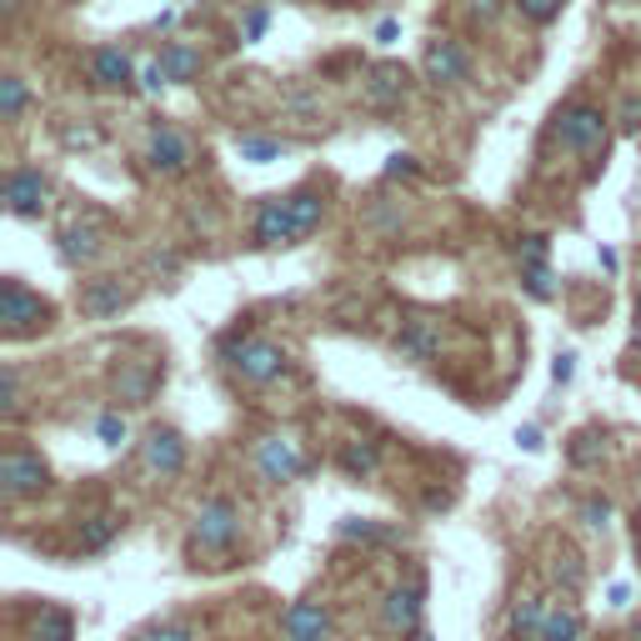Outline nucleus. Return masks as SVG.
<instances>
[{"mask_svg": "<svg viewBox=\"0 0 641 641\" xmlns=\"http://www.w3.org/2000/svg\"><path fill=\"white\" fill-rule=\"evenodd\" d=\"M386 175H416V156H392V161H386Z\"/></svg>", "mask_w": 641, "mask_h": 641, "instance_id": "obj_43", "label": "nucleus"}, {"mask_svg": "<svg viewBox=\"0 0 641 641\" xmlns=\"http://www.w3.org/2000/svg\"><path fill=\"white\" fill-rule=\"evenodd\" d=\"M376 41H381V45H392V41H396V21H381V31H376Z\"/></svg>", "mask_w": 641, "mask_h": 641, "instance_id": "obj_46", "label": "nucleus"}, {"mask_svg": "<svg viewBox=\"0 0 641 641\" xmlns=\"http://www.w3.org/2000/svg\"><path fill=\"white\" fill-rule=\"evenodd\" d=\"M90 76L100 81V86H131V55L116 51V45H100L96 55H90Z\"/></svg>", "mask_w": 641, "mask_h": 641, "instance_id": "obj_20", "label": "nucleus"}, {"mask_svg": "<svg viewBox=\"0 0 641 641\" xmlns=\"http://www.w3.org/2000/svg\"><path fill=\"white\" fill-rule=\"evenodd\" d=\"M241 156H246V161H276V156H281V146L276 141H261V136H241Z\"/></svg>", "mask_w": 641, "mask_h": 641, "instance_id": "obj_30", "label": "nucleus"}, {"mask_svg": "<svg viewBox=\"0 0 641 641\" xmlns=\"http://www.w3.org/2000/svg\"><path fill=\"white\" fill-rule=\"evenodd\" d=\"M552 376H556V386H566V381H571V376H576V356H571V351H562V356H556Z\"/></svg>", "mask_w": 641, "mask_h": 641, "instance_id": "obj_41", "label": "nucleus"}, {"mask_svg": "<svg viewBox=\"0 0 641 641\" xmlns=\"http://www.w3.org/2000/svg\"><path fill=\"white\" fill-rule=\"evenodd\" d=\"M146 467H151L156 477H175V471L185 467V441H181V431H171V426H156V431L146 436Z\"/></svg>", "mask_w": 641, "mask_h": 641, "instance_id": "obj_13", "label": "nucleus"}, {"mask_svg": "<svg viewBox=\"0 0 641 641\" xmlns=\"http://www.w3.org/2000/svg\"><path fill=\"white\" fill-rule=\"evenodd\" d=\"M266 25H271V6H250V15H246V41H261L266 35Z\"/></svg>", "mask_w": 641, "mask_h": 641, "instance_id": "obj_34", "label": "nucleus"}, {"mask_svg": "<svg viewBox=\"0 0 641 641\" xmlns=\"http://www.w3.org/2000/svg\"><path fill=\"white\" fill-rule=\"evenodd\" d=\"M621 131L641 136V100H627V106H621Z\"/></svg>", "mask_w": 641, "mask_h": 641, "instance_id": "obj_40", "label": "nucleus"}, {"mask_svg": "<svg viewBox=\"0 0 641 641\" xmlns=\"http://www.w3.org/2000/svg\"><path fill=\"white\" fill-rule=\"evenodd\" d=\"M467 11L477 25H496V15L506 11V0H467Z\"/></svg>", "mask_w": 641, "mask_h": 641, "instance_id": "obj_32", "label": "nucleus"}, {"mask_svg": "<svg viewBox=\"0 0 641 641\" xmlns=\"http://www.w3.org/2000/svg\"><path fill=\"white\" fill-rule=\"evenodd\" d=\"M286 641H327L331 637V611L321 601H291L281 617Z\"/></svg>", "mask_w": 641, "mask_h": 641, "instance_id": "obj_10", "label": "nucleus"}, {"mask_svg": "<svg viewBox=\"0 0 641 641\" xmlns=\"http://www.w3.org/2000/svg\"><path fill=\"white\" fill-rule=\"evenodd\" d=\"M45 481H51V471H45V461L35 457V451H6V457H0V487H6L11 501L45 491Z\"/></svg>", "mask_w": 641, "mask_h": 641, "instance_id": "obj_5", "label": "nucleus"}, {"mask_svg": "<svg viewBox=\"0 0 641 641\" xmlns=\"http://www.w3.org/2000/svg\"><path fill=\"white\" fill-rule=\"evenodd\" d=\"M141 86H146V90H161V86H171V81H165V71H161V61L141 71Z\"/></svg>", "mask_w": 641, "mask_h": 641, "instance_id": "obj_42", "label": "nucleus"}, {"mask_svg": "<svg viewBox=\"0 0 641 641\" xmlns=\"http://www.w3.org/2000/svg\"><path fill=\"white\" fill-rule=\"evenodd\" d=\"M546 621H552L546 601H542V597H522V601H516V607H511L506 631H511V641H542Z\"/></svg>", "mask_w": 641, "mask_h": 641, "instance_id": "obj_18", "label": "nucleus"}, {"mask_svg": "<svg viewBox=\"0 0 641 641\" xmlns=\"http://www.w3.org/2000/svg\"><path fill=\"white\" fill-rule=\"evenodd\" d=\"M96 436H100L106 446H120V441H126V421H120L116 412H106V416L96 421Z\"/></svg>", "mask_w": 641, "mask_h": 641, "instance_id": "obj_33", "label": "nucleus"}, {"mask_svg": "<svg viewBox=\"0 0 641 641\" xmlns=\"http://www.w3.org/2000/svg\"><path fill=\"white\" fill-rule=\"evenodd\" d=\"M156 381H161V366H156V361H120V371H116V396L126 406H141V402H151Z\"/></svg>", "mask_w": 641, "mask_h": 641, "instance_id": "obj_14", "label": "nucleus"}, {"mask_svg": "<svg viewBox=\"0 0 641 641\" xmlns=\"http://www.w3.org/2000/svg\"><path fill=\"white\" fill-rule=\"evenodd\" d=\"M291 216H296V231L301 236H311L316 226H321V216H327V201H321V191H291Z\"/></svg>", "mask_w": 641, "mask_h": 641, "instance_id": "obj_23", "label": "nucleus"}, {"mask_svg": "<svg viewBox=\"0 0 641 641\" xmlns=\"http://www.w3.org/2000/svg\"><path fill=\"white\" fill-rule=\"evenodd\" d=\"M136 641H196V627H185V621H161V627L141 631Z\"/></svg>", "mask_w": 641, "mask_h": 641, "instance_id": "obj_28", "label": "nucleus"}, {"mask_svg": "<svg viewBox=\"0 0 641 641\" xmlns=\"http://www.w3.org/2000/svg\"><path fill=\"white\" fill-rule=\"evenodd\" d=\"M631 346H637V351H641V321H637V331H631Z\"/></svg>", "mask_w": 641, "mask_h": 641, "instance_id": "obj_50", "label": "nucleus"}, {"mask_svg": "<svg viewBox=\"0 0 641 641\" xmlns=\"http://www.w3.org/2000/svg\"><path fill=\"white\" fill-rule=\"evenodd\" d=\"M421 66H426V81H436V86H457V81H467L471 61L457 41H431L426 55H421Z\"/></svg>", "mask_w": 641, "mask_h": 641, "instance_id": "obj_11", "label": "nucleus"}, {"mask_svg": "<svg viewBox=\"0 0 641 641\" xmlns=\"http://www.w3.org/2000/svg\"><path fill=\"white\" fill-rule=\"evenodd\" d=\"M556 581H566V591L581 587V566H576V556H562V562H556Z\"/></svg>", "mask_w": 641, "mask_h": 641, "instance_id": "obj_38", "label": "nucleus"}, {"mask_svg": "<svg viewBox=\"0 0 641 641\" xmlns=\"http://www.w3.org/2000/svg\"><path fill=\"white\" fill-rule=\"evenodd\" d=\"M516 6H522V15H532L536 25H546V21H556V15H562L566 0H516Z\"/></svg>", "mask_w": 641, "mask_h": 641, "instance_id": "obj_31", "label": "nucleus"}, {"mask_svg": "<svg viewBox=\"0 0 641 641\" xmlns=\"http://www.w3.org/2000/svg\"><path fill=\"white\" fill-rule=\"evenodd\" d=\"M256 471H261L266 481H296L306 471L301 446H296L291 436H266V441L256 446Z\"/></svg>", "mask_w": 641, "mask_h": 641, "instance_id": "obj_7", "label": "nucleus"}, {"mask_svg": "<svg viewBox=\"0 0 641 641\" xmlns=\"http://www.w3.org/2000/svg\"><path fill=\"white\" fill-rule=\"evenodd\" d=\"M341 467H346L351 477H371V471L381 467V451L371 441H346V451H341Z\"/></svg>", "mask_w": 641, "mask_h": 641, "instance_id": "obj_26", "label": "nucleus"}, {"mask_svg": "<svg viewBox=\"0 0 641 641\" xmlns=\"http://www.w3.org/2000/svg\"><path fill=\"white\" fill-rule=\"evenodd\" d=\"M522 266H546V236H526L522 241Z\"/></svg>", "mask_w": 641, "mask_h": 641, "instance_id": "obj_37", "label": "nucleus"}, {"mask_svg": "<svg viewBox=\"0 0 641 641\" xmlns=\"http://www.w3.org/2000/svg\"><path fill=\"white\" fill-rule=\"evenodd\" d=\"M31 637L35 641H71V637H76V621H71V611H61V607H41Z\"/></svg>", "mask_w": 641, "mask_h": 641, "instance_id": "obj_24", "label": "nucleus"}, {"mask_svg": "<svg viewBox=\"0 0 641 641\" xmlns=\"http://www.w3.org/2000/svg\"><path fill=\"white\" fill-rule=\"evenodd\" d=\"M21 110H25V81L21 76H6V81H0V116L15 120Z\"/></svg>", "mask_w": 641, "mask_h": 641, "instance_id": "obj_27", "label": "nucleus"}, {"mask_svg": "<svg viewBox=\"0 0 641 641\" xmlns=\"http://www.w3.org/2000/svg\"><path fill=\"white\" fill-rule=\"evenodd\" d=\"M516 441H522L526 451H542V446H546V441H542V431H536V426H522V431H516Z\"/></svg>", "mask_w": 641, "mask_h": 641, "instance_id": "obj_44", "label": "nucleus"}, {"mask_svg": "<svg viewBox=\"0 0 641 641\" xmlns=\"http://www.w3.org/2000/svg\"><path fill=\"white\" fill-rule=\"evenodd\" d=\"M151 165L165 175H181L191 165V141H185L175 126H156L151 131Z\"/></svg>", "mask_w": 641, "mask_h": 641, "instance_id": "obj_16", "label": "nucleus"}, {"mask_svg": "<svg viewBox=\"0 0 641 641\" xmlns=\"http://www.w3.org/2000/svg\"><path fill=\"white\" fill-rule=\"evenodd\" d=\"M556 141H562L566 151H597V146L607 141V116H601L597 106H566L562 116H556Z\"/></svg>", "mask_w": 641, "mask_h": 641, "instance_id": "obj_4", "label": "nucleus"}, {"mask_svg": "<svg viewBox=\"0 0 641 641\" xmlns=\"http://www.w3.org/2000/svg\"><path fill=\"white\" fill-rule=\"evenodd\" d=\"M161 71H165V81H171V86H181V81H191L201 71V55L191 51V45H165L161 51Z\"/></svg>", "mask_w": 641, "mask_h": 641, "instance_id": "obj_21", "label": "nucleus"}, {"mask_svg": "<svg viewBox=\"0 0 641 641\" xmlns=\"http://www.w3.org/2000/svg\"><path fill=\"white\" fill-rule=\"evenodd\" d=\"M226 361H231V371H236L241 381H256V386H266V381H276L286 371V351L276 346V341H266V336H241V341H231Z\"/></svg>", "mask_w": 641, "mask_h": 641, "instance_id": "obj_1", "label": "nucleus"}, {"mask_svg": "<svg viewBox=\"0 0 641 641\" xmlns=\"http://www.w3.org/2000/svg\"><path fill=\"white\" fill-rule=\"evenodd\" d=\"M611 607H631V591L621 587V581H617V587H611Z\"/></svg>", "mask_w": 641, "mask_h": 641, "instance_id": "obj_47", "label": "nucleus"}, {"mask_svg": "<svg viewBox=\"0 0 641 641\" xmlns=\"http://www.w3.org/2000/svg\"><path fill=\"white\" fill-rule=\"evenodd\" d=\"M631 641H641V617H637V621H631Z\"/></svg>", "mask_w": 641, "mask_h": 641, "instance_id": "obj_49", "label": "nucleus"}, {"mask_svg": "<svg viewBox=\"0 0 641 641\" xmlns=\"http://www.w3.org/2000/svg\"><path fill=\"white\" fill-rule=\"evenodd\" d=\"M406 90H412V76H406V66H396V61H381V66L371 71V81H366V100L376 110L402 106Z\"/></svg>", "mask_w": 641, "mask_h": 641, "instance_id": "obj_12", "label": "nucleus"}, {"mask_svg": "<svg viewBox=\"0 0 641 641\" xmlns=\"http://www.w3.org/2000/svg\"><path fill=\"white\" fill-rule=\"evenodd\" d=\"M291 241H301L296 216H291V201L286 196L261 201V211H256V246H291Z\"/></svg>", "mask_w": 641, "mask_h": 641, "instance_id": "obj_9", "label": "nucleus"}, {"mask_svg": "<svg viewBox=\"0 0 641 641\" xmlns=\"http://www.w3.org/2000/svg\"><path fill=\"white\" fill-rule=\"evenodd\" d=\"M0 321H6V336H31L51 321V306L35 291H25L21 281H6L0 286Z\"/></svg>", "mask_w": 641, "mask_h": 641, "instance_id": "obj_2", "label": "nucleus"}, {"mask_svg": "<svg viewBox=\"0 0 641 641\" xmlns=\"http://www.w3.org/2000/svg\"><path fill=\"white\" fill-rule=\"evenodd\" d=\"M581 516H587V526H607L611 522V501L607 496H591L587 506H581Z\"/></svg>", "mask_w": 641, "mask_h": 641, "instance_id": "obj_35", "label": "nucleus"}, {"mask_svg": "<svg viewBox=\"0 0 641 641\" xmlns=\"http://www.w3.org/2000/svg\"><path fill=\"white\" fill-rule=\"evenodd\" d=\"M631 546H637V562H641V516H637V526H631Z\"/></svg>", "mask_w": 641, "mask_h": 641, "instance_id": "obj_48", "label": "nucleus"}, {"mask_svg": "<svg viewBox=\"0 0 641 641\" xmlns=\"http://www.w3.org/2000/svg\"><path fill=\"white\" fill-rule=\"evenodd\" d=\"M45 196H51V181H45L41 171H11L6 175V206L15 211V216H41L45 211Z\"/></svg>", "mask_w": 641, "mask_h": 641, "instance_id": "obj_8", "label": "nucleus"}, {"mask_svg": "<svg viewBox=\"0 0 641 641\" xmlns=\"http://www.w3.org/2000/svg\"><path fill=\"white\" fill-rule=\"evenodd\" d=\"M131 306V291L120 281H110V276H100V281H86V291H81V311L90 316V321H106V316H120Z\"/></svg>", "mask_w": 641, "mask_h": 641, "instance_id": "obj_15", "label": "nucleus"}, {"mask_svg": "<svg viewBox=\"0 0 641 641\" xmlns=\"http://www.w3.org/2000/svg\"><path fill=\"white\" fill-rule=\"evenodd\" d=\"M120 532V516L116 511H96L86 526H81V552H106Z\"/></svg>", "mask_w": 641, "mask_h": 641, "instance_id": "obj_22", "label": "nucleus"}, {"mask_svg": "<svg viewBox=\"0 0 641 641\" xmlns=\"http://www.w3.org/2000/svg\"><path fill=\"white\" fill-rule=\"evenodd\" d=\"M341 536H361V542H376V536H386V532H381L376 522H356V516H346V522H341Z\"/></svg>", "mask_w": 641, "mask_h": 641, "instance_id": "obj_36", "label": "nucleus"}, {"mask_svg": "<svg viewBox=\"0 0 641 641\" xmlns=\"http://www.w3.org/2000/svg\"><path fill=\"white\" fill-rule=\"evenodd\" d=\"M522 281H526V291H532L536 301H552V296H556L552 271H546V266H522Z\"/></svg>", "mask_w": 641, "mask_h": 641, "instance_id": "obj_29", "label": "nucleus"}, {"mask_svg": "<svg viewBox=\"0 0 641 641\" xmlns=\"http://www.w3.org/2000/svg\"><path fill=\"white\" fill-rule=\"evenodd\" d=\"M236 536H241V511L231 506L226 496L206 501V506L196 511V542L206 546V552H226Z\"/></svg>", "mask_w": 641, "mask_h": 641, "instance_id": "obj_6", "label": "nucleus"}, {"mask_svg": "<svg viewBox=\"0 0 641 641\" xmlns=\"http://www.w3.org/2000/svg\"><path fill=\"white\" fill-rule=\"evenodd\" d=\"M0 386H6V392H0V406H6V412H15V406H21V381H15L11 366H6V381H0Z\"/></svg>", "mask_w": 641, "mask_h": 641, "instance_id": "obj_39", "label": "nucleus"}, {"mask_svg": "<svg viewBox=\"0 0 641 641\" xmlns=\"http://www.w3.org/2000/svg\"><path fill=\"white\" fill-rule=\"evenodd\" d=\"M581 631H587L581 611H576V607H562V611H552V621H546L542 641H581Z\"/></svg>", "mask_w": 641, "mask_h": 641, "instance_id": "obj_25", "label": "nucleus"}, {"mask_svg": "<svg viewBox=\"0 0 641 641\" xmlns=\"http://www.w3.org/2000/svg\"><path fill=\"white\" fill-rule=\"evenodd\" d=\"M436 351H441V327H436V321H406L402 336H396V356L412 361V366L431 361Z\"/></svg>", "mask_w": 641, "mask_h": 641, "instance_id": "obj_17", "label": "nucleus"}, {"mask_svg": "<svg viewBox=\"0 0 641 641\" xmlns=\"http://www.w3.org/2000/svg\"><path fill=\"white\" fill-rule=\"evenodd\" d=\"M61 256H66L71 266H86L100 256V226L96 221H76V226L61 231Z\"/></svg>", "mask_w": 641, "mask_h": 641, "instance_id": "obj_19", "label": "nucleus"}, {"mask_svg": "<svg viewBox=\"0 0 641 641\" xmlns=\"http://www.w3.org/2000/svg\"><path fill=\"white\" fill-rule=\"evenodd\" d=\"M66 146H96V136H90V131H66Z\"/></svg>", "mask_w": 641, "mask_h": 641, "instance_id": "obj_45", "label": "nucleus"}, {"mask_svg": "<svg viewBox=\"0 0 641 641\" xmlns=\"http://www.w3.org/2000/svg\"><path fill=\"white\" fill-rule=\"evenodd\" d=\"M421 601H426V576H406L402 587L386 591V607H381V621L392 637H412L421 627Z\"/></svg>", "mask_w": 641, "mask_h": 641, "instance_id": "obj_3", "label": "nucleus"}]
</instances>
